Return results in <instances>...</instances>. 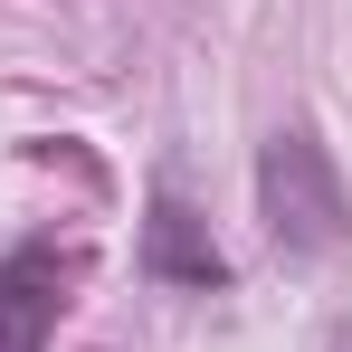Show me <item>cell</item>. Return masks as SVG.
I'll use <instances>...</instances> for the list:
<instances>
[{
	"label": "cell",
	"mask_w": 352,
	"mask_h": 352,
	"mask_svg": "<svg viewBox=\"0 0 352 352\" xmlns=\"http://www.w3.org/2000/svg\"><path fill=\"white\" fill-rule=\"evenodd\" d=\"M257 210H267V238H276L286 257H333L352 238L343 172H333V153L314 143V124L267 133V153H257Z\"/></svg>",
	"instance_id": "1"
},
{
	"label": "cell",
	"mask_w": 352,
	"mask_h": 352,
	"mask_svg": "<svg viewBox=\"0 0 352 352\" xmlns=\"http://www.w3.org/2000/svg\"><path fill=\"white\" fill-rule=\"evenodd\" d=\"M58 305H67V257L48 238H29V248L0 257V352H48Z\"/></svg>",
	"instance_id": "2"
},
{
	"label": "cell",
	"mask_w": 352,
	"mask_h": 352,
	"mask_svg": "<svg viewBox=\"0 0 352 352\" xmlns=\"http://www.w3.org/2000/svg\"><path fill=\"white\" fill-rule=\"evenodd\" d=\"M143 267H153L162 286H190V295H219V286H229V257L210 248V229L181 210L172 190H153V219H143Z\"/></svg>",
	"instance_id": "3"
},
{
	"label": "cell",
	"mask_w": 352,
	"mask_h": 352,
	"mask_svg": "<svg viewBox=\"0 0 352 352\" xmlns=\"http://www.w3.org/2000/svg\"><path fill=\"white\" fill-rule=\"evenodd\" d=\"M324 352H352V324H343V333H333V343H324Z\"/></svg>",
	"instance_id": "4"
}]
</instances>
